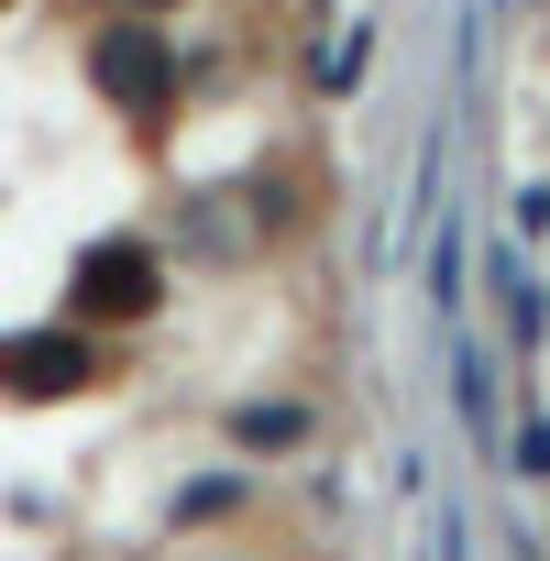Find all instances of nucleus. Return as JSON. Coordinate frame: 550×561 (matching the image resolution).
<instances>
[{"instance_id": "0eeeda50", "label": "nucleus", "mask_w": 550, "mask_h": 561, "mask_svg": "<svg viewBox=\"0 0 550 561\" xmlns=\"http://www.w3.org/2000/svg\"><path fill=\"white\" fill-rule=\"evenodd\" d=\"M144 12H165V0H144Z\"/></svg>"}, {"instance_id": "20e7f679", "label": "nucleus", "mask_w": 550, "mask_h": 561, "mask_svg": "<svg viewBox=\"0 0 550 561\" xmlns=\"http://www.w3.org/2000/svg\"><path fill=\"white\" fill-rule=\"evenodd\" d=\"M231 440H242V451H298V440H309V408H242Z\"/></svg>"}, {"instance_id": "39448f33", "label": "nucleus", "mask_w": 550, "mask_h": 561, "mask_svg": "<svg viewBox=\"0 0 550 561\" xmlns=\"http://www.w3.org/2000/svg\"><path fill=\"white\" fill-rule=\"evenodd\" d=\"M451 386H462V430L495 451V386H484V364H473V342H451Z\"/></svg>"}, {"instance_id": "f03ea898", "label": "nucleus", "mask_w": 550, "mask_h": 561, "mask_svg": "<svg viewBox=\"0 0 550 561\" xmlns=\"http://www.w3.org/2000/svg\"><path fill=\"white\" fill-rule=\"evenodd\" d=\"M100 89L133 111V122H165V100H176V67H165V45L144 34V23H122V34H100Z\"/></svg>"}, {"instance_id": "f257e3e1", "label": "nucleus", "mask_w": 550, "mask_h": 561, "mask_svg": "<svg viewBox=\"0 0 550 561\" xmlns=\"http://www.w3.org/2000/svg\"><path fill=\"white\" fill-rule=\"evenodd\" d=\"M154 298H165V275H154L144 242H89L78 253V320H144Z\"/></svg>"}, {"instance_id": "423d86ee", "label": "nucleus", "mask_w": 550, "mask_h": 561, "mask_svg": "<svg viewBox=\"0 0 550 561\" xmlns=\"http://www.w3.org/2000/svg\"><path fill=\"white\" fill-rule=\"evenodd\" d=\"M517 462H528V473H550V430H539V419H528V440H517Z\"/></svg>"}, {"instance_id": "7ed1b4c3", "label": "nucleus", "mask_w": 550, "mask_h": 561, "mask_svg": "<svg viewBox=\"0 0 550 561\" xmlns=\"http://www.w3.org/2000/svg\"><path fill=\"white\" fill-rule=\"evenodd\" d=\"M0 386H12V397H67V386H89V331L0 342Z\"/></svg>"}]
</instances>
